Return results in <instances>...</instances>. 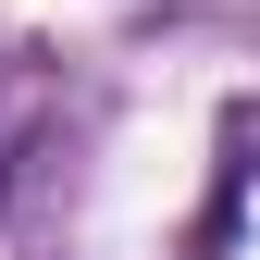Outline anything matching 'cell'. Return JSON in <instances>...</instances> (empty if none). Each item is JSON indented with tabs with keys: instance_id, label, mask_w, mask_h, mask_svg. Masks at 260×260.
<instances>
[{
	"instance_id": "1",
	"label": "cell",
	"mask_w": 260,
	"mask_h": 260,
	"mask_svg": "<svg viewBox=\"0 0 260 260\" xmlns=\"http://www.w3.org/2000/svg\"><path fill=\"white\" fill-rule=\"evenodd\" d=\"M260 124L248 112H223V174H211V211H199V248H186V260H223V248H236V211H248V174H260Z\"/></svg>"
}]
</instances>
